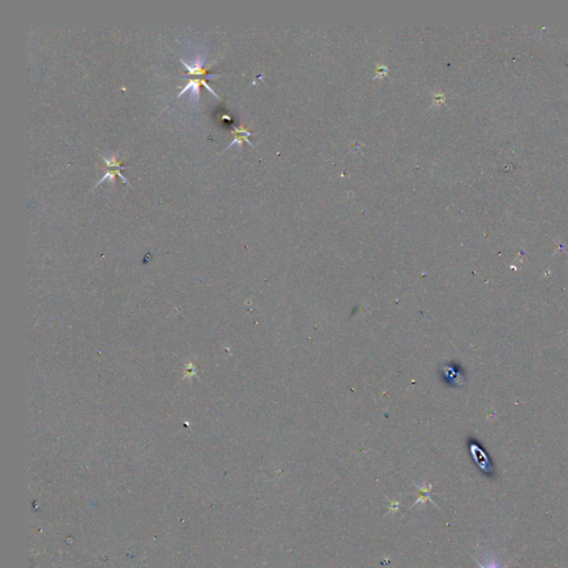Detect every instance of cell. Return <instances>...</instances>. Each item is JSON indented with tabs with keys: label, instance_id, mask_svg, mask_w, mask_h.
Wrapping results in <instances>:
<instances>
[{
	"label": "cell",
	"instance_id": "6da1fadb",
	"mask_svg": "<svg viewBox=\"0 0 568 568\" xmlns=\"http://www.w3.org/2000/svg\"><path fill=\"white\" fill-rule=\"evenodd\" d=\"M200 86H204L205 88L209 90L211 94L215 96L218 100H221L219 96L216 94V91L213 90L211 87L206 84L205 79H190L189 83L185 85L184 88L181 90V92L178 95V97H181L184 92H187L189 90H191V100L193 101V105H196L199 101V98H200Z\"/></svg>",
	"mask_w": 568,
	"mask_h": 568
},
{
	"label": "cell",
	"instance_id": "7a4b0ae2",
	"mask_svg": "<svg viewBox=\"0 0 568 568\" xmlns=\"http://www.w3.org/2000/svg\"><path fill=\"white\" fill-rule=\"evenodd\" d=\"M181 62H182V64H183L184 67L187 68V70H188V73H187V75L184 76V77H187V76H189V75H195V76H204L205 79H209V78L219 77V76H220V75H209V74H207V70L210 69L211 64L206 65V67H203V65H204V60H202V59H200V58H196L194 63H193L192 65L187 63V62H185L184 60H182V59H181Z\"/></svg>",
	"mask_w": 568,
	"mask_h": 568
},
{
	"label": "cell",
	"instance_id": "3957f363",
	"mask_svg": "<svg viewBox=\"0 0 568 568\" xmlns=\"http://www.w3.org/2000/svg\"><path fill=\"white\" fill-rule=\"evenodd\" d=\"M232 133L234 134V139H233V141L231 142L230 146H229L227 149L231 148V147H232L233 145H239L240 148H241L242 145H243V142H248V144H249L250 146H252L253 148H254V146H253L252 142H250V140L248 139L249 136H250L251 134H252V133H251L250 131L244 127V125H240V127H233Z\"/></svg>",
	"mask_w": 568,
	"mask_h": 568
},
{
	"label": "cell",
	"instance_id": "277c9868",
	"mask_svg": "<svg viewBox=\"0 0 568 568\" xmlns=\"http://www.w3.org/2000/svg\"><path fill=\"white\" fill-rule=\"evenodd\" d=\"M116 176H119V178L122 180V182H124L125 184H128L130 188H133V187H132V185H131V184H130V182L128 181V180H127V179H125V178H124V177L122 176L121 172H120V169H114V170H111V169H110V168H107V171H106V173H105V176H103V177H102V178H101V179L99 180V181H98V182H97L96 187H98V185H99V184H100L101 182L106 181V180H107V181L110 182V183H111V185H112V187H113L114 183H116Z\"/></svg>",
	"mask_w": 568,
	"mask_h": 568
},
{
	"label": "cell",
	"instance_id": "5b68a950",
	"mask_svg": "<svg viewBox=\"0 0 568 568\" xmlns=\"http://www.w3.org/2000/svg\"><path fill=\"white\" fill-rule=\"evenodd\" d=\"M117 155H118V154H113V152H112L110 158H106L105 156H102V155H100V156H101L103 161H105V163L107 165V168H110V169H111V168H116V169H120V170H124V169H127L128 167H123V166L121 165V161H118V160H117Z\"/></svg>",
	"mask_w": 568,
	"mask_h": 568
},
{
	"label": "cell",
	"instance_id": "8992f818",
	"mask_svg": "<svg viewBox=\"0 0 568 568\" xmlns=\"http://www.w3.org/2000/svg\"><path fill=\"white\" fill-rule=\"evenodd\" d=\"M387 73H389V69H387L386 65H384V64L379 65V67L376 68V75H375V77H374L373 79H376V78H383V77H385V76L387 75Z\"/></svg>",
	"mask_w": 568,
	"mask_h": 568
},
{
	"label": "cell",
	"instance_id": "52a82bcc",
	"mask_svg": "<svg viewBox=\"0 0 568 568\" xmlns=\"http://www.w3.org/2000/svg\"><path fill=\"white\" fill-rule=\"evenodd\" d=\"M445 100L444 95L443 94H436L434 96V102L433 105H441V103H443Z\"/></svg>",
	"mask_w": 568,
	"mask_h": 568
}]
</instances>
